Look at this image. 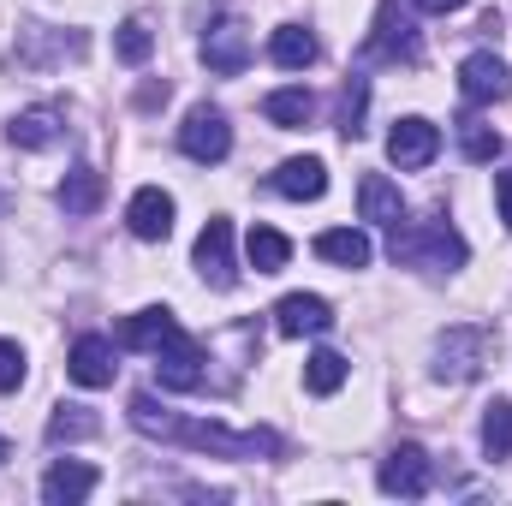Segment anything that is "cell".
<instances>
[{
    "instance_id": "ba28073f",
    "label": "cell",
    "mask_w": 512,
    "mask_h": 506,
    "mask_svg": "<svg viewBox=\"0 0 512 506\" xmlns=\"http://www.w3.org/2000/svg\"><path fill=\"white\" fill-rule=\"evenodd\" d=\"M197 274L215 286V292H233L239 286V262H233V221H209L197 233Z\"/></svg>"
},
{
    "instance_id": "3957f363",
    "label": "cell",
    "mask_w": 512,
    "mask_h": 506,
    "mask_svg": "<svg viewBox=\"0 0 512 506\" xmlns=\"http://www.w3.org/2000/svg\"><path fill=\"white\" fill-rule=\"evenodd\" d=\"M393 262H405V268H459L465 262V239L447 227V221H423V227H393Z\"/></svg>"
},
{
    "instance_id": "4dcf8cb0",
    "label": "cell",
    "mask_w": 512,
    "mask_h": 506,
    "mask_svg": "<svg viewBox=\"0 0 512 506\" xmlns=\"http://www.w3.org/2000/svg\"><path fill=\"white\" fill-rule=\"evenodd\" d=\"M18 387H24V352L0 340V393H18Z\"/></svg>"
},
{
    "instance_id": "8992f818",
    "label": "cell",
    "mask_w": 512,
    "mask_h": 506,
    "mask_svg": "<svg viewBox=\"0 0 512 506\" xmlns=\"http://www.w3.org/2000/svg\"><path fill=\"white\" fill-rule=\"evenodd\" d=\"M459 90H465V102H471V108H495V102H507V96H512L507 60H501V54H489V48L465 54V60H459Z\"/></svg>"
},
{
    "instance_id": "277c9868",
    "label": "cell",
    "mask_w": 512,
    "mask_h": 506,
    "mask_svg": "<svg viewBox=\"0 0 512 506\" xmlns=\"http://www.w3.org/2000/svg\"><path fill=\"white\" fill-rule=\"evenodd\" d=\"M364 60H382V66H417V60H423V42H417L411 18L399 12V0H382L376 30H370V42H364Z\"/></svg>"
},
{
    "instance_id": "d4e9b609",
    "label": "cell",
    "mask_w": 512,
    "mask_h": 506,
    "mask_svg": "<svg viewBox=\"0 0 512 506\" xmlns=\"http://www.w3.org/2000/svg\"><path fill=\"white\" fill-rule=\"evenodd\" d=\"M483 453L489 459H512V399L483 405Z\"/></svg>"
},
{
    "instance_id": "5b68a950",
    "label": "cell",
    "mask_w": 512,
    "mask_h": 506,
    "mask_svg": "<svg viewBox=\"0 0 512 506\" xmlns=\"http://www.w3.org/2000/svg\"><path fill=\"white\" fill-rule=\"evenodd\" d=\"M179 149H185L191 161H203V167L227 161V155H233V126H227V114H221V108H191L185 126H179Z\"/></svg>"
},
{
    "instance_id": "44dd1931",
    "label": "cell",
    "mask_w": 512,
    "mask_h": 506,
    "mask_svg": "<svg viewBox=\"0 0 512 506\" xmlns=\"http://www.w3.org/2000/svg\"><path fill=\"white\" fill-rule=\"evenodd\" d=\"M60 108H24L12 126H6V137L18 143V149H48V143H60Z\"/></svg>"
},
{
    "instance_id": "ffe728a7",
    "label": "cell",
    "mask_w": 512,
    "mask_h": 506,
    "mask_svg": "<svg viewBox=\"0 0 512 506\" xmlns=\"http://www.w3.org/2000/svg\"><path fill=\"white\" fill-rule=\"evenodd\" d=\"M102 197H108V185H102L96 167H72V173L60 179V209H66V215H96Z\"/></svg>"
},
{
    "instance_id": "9c48e42d",
    "label": "cell",
    "mask_w": 512,
    "mask_h": 506,
    "mask_svg": "<svg viewBox=\"0 0 512 506\" xmlns=\"http://www.w3.org/2000/svg\"><path fill=\"white\" fill-rule=\"evenodd\" d=\"M382 495H399V501H417V495H429V453L423 447H393L382 459Z\"/></svg>"
},
{
    "instance_id": "ac0fdd59",
    "label": "cell",
    "mask_w": 512,
    "mask_h": 506,
    "mask_svg": "<svg viewBox=\"0 0 512 506\" xmlns=\"http://www.w3.org/2000/svg\"><path fill=\"white\" fill-rule=\"evenodd\" d=\"M358 215L370 221V227H399L405 221V197H399V185L387 179V173H370L364 185H358Z\"/></svg>"
},
{
    "instance_id": "5bb4252c",
    "label": "cell",
    "mask_w": 512,
    "mask_h": 506,
    "mask_svg": "<svg viewBox=\"0 0 512 506\" xmlns=\"http://www.w3.org/2000/svg\"><path fill=\"white\" fill-rule=\"evenodd\" d=\"M179 334H185V328H179V322H173V310H161V304H155V310H137V316H126V322H120V346H131V352H149V358H155L161 346H173Z\"/></svg>"
},
{
    "instance_id": "1f68e13d",
    "label": "cell",
    "mask_w": 512,
    "mask_h": 506,
    "mask_svg": "<svg viewBox=\"0 0 512 506\" xmlns=\"http://www.w3.org/2000/svg\"><path fill=\"white\" fill-rule=\"evenodd\" d=\"M495 203H501V221L512 233V173H495Z\"/></svg>"
},
{
    "instance_id": "f1b7e54d",
    "label": "cell",
    "mask_w": 512,
    "mask_h": 506,
    "mask_svg": "<svg viewBox=\"0 0 512 506\" xmlns=\"http://www.w3.org/2000/svg\"><path fill=\"white\" fill-rule=\"evenodd\" d=\"M114 54H120L126 66H143V60L155 54V30H149L143 18H126V24H120V36H114Z\"/></svg>"
},
{
    "instance_id": "83f0119b",
    "label": "cell",
    "mask_w": 512,
    "mask_h": 506,
    "mask_svg": "<svg viewBox=\"0 0 512 506\" xmlns=\"http://www.w3.org/2000/svg\"><path fill=\"white\" fill-rule=\"evenodd\" d=\"M459 149H465V161H495V155H501V131L483 126V120L471 114V120H459Z\"/></svg>"
},
{
    "instance_id": "8fae6325",
    "label": "cell",
    "mask_w": 512,
    "mask_h": 506,
    "mask_svg": "<svg viewBox=\"0 0 512 506\" xmlns=\"http://www.w3.org/2000/svg\"><path fill=\"white\" fill-rule=\"evenodd\" d=\"M155 376H161L167 393H197V387H203V346H197L191 334H179L173 346L155 352Z\"/></svg>"
},
{
    "instance_id": "4fadbf2b",
    "label": "cell",
    "mask_w": 512,
    "mask_h": 506,
    "mask_svg": "<svg viewBox=\"0 0 512 506\" xmlns=\"http://www.w3.org/2000/svg\"><path fill=\"white\" fill-rule=\"evenodd\" d=\"M126 227H131V239H143V245L167 239V233H173V197H167L161 185H143L126 209Z\"/></svg>"
},
{
    "instance_id": "4316f807",
    "label": "cell",
    "mask_w": 512,
    "mask_h": 506,
    "mask_svg": "<svg viewBox=\"0 0 512 506\" xmlns=\"http://www.w3.org/2000/svg\"><path fill=\"white\" fill-rule=\"evenodd\" d=\"M304 387H310V393H340V387H346V358H340V352H310Z\"/></svg>"
},
{
    "instance_id": "2e32d148",
    "label": "cell",
    "mask_w": 512,
    "mask_h": 506,
    "mask_svg": "<svg viewBox=\"0 0 512 506\" xmlns=\"http://www.w3.org/2000/svg\"><path fill=\"white\" fill-rule=\"evenodd\" d=\"M114 340H102V334H84L78 346H72V358H66V376L78 381V387H108L114 381Z\"/></svg>"
},
{
    "instance_id": "603a6c76",
    "label": "cell",
    "mask_w": 512,
    "mask_h": 506,
    "mask_svg": "<svg viewBox=\"0 0 512 506\" xmlns=\"http://www.w3.org/2000/svg\"><path fill=\"white\" fill-rule=\"evenodd\" d=\"M262 114L280 131H298V126L316 120V96L310 90H274V96H262Z\"/></svg>"
},
{
    "instance_id": "d6a6232c",
    "label": "cell",
    "mask_w": 512,
    "mask_h": 506,
    "mask_svg": "<svg viewBox=\"0 0 512 506\" xmlns=\"http://www.w3.org/2000/svg\"><path fill=\"white\" fill-rule=\"evenodd\" d=\"M417 6H423V12H435V18H447V12H459L465 0H417Z\"/></svg>"
},
{
    "instance_id": "30bf717a",
    "label": "cell",
    "mask_w": 512,
    "mask_h": 506,
    "mask_svg": "<svg viewBox=\"0 0 512 506\" xmlns=\"http://www.w3.org/2000/svg\"><path fill=\"white\" fill-rule=\"evenodd\" d=\"M274 328H280L286 340L328 334V328H334V310H328V298H316V292H286V298L274 304Z\"/></svg>"
},
{
    "instance_id": "52a82bcc",
    "label": "cell",
    "mask_w": 512,
    "mask_h": 506,
    "mask_svg": "<svg viewBox=\"0 0 512 506\" xmlns=\"http://www.w3.org/2000/svg\"><path fill=\"white\" fill-rule=\"evenodd\" d=\"M203 66H209L215 78H239V72L251 66V30H245L239 18H215V24L203 30Z\"/></svg>"
},
{
    "instance_id": "d6986e66",
    "label": "cell",
    "mask_w": 512,
    "mask_h": 506,
    "mask_svg": "<svg viewBox=\"0 0 512 506\" xmlns=\"http://www.w3.org/2000/svg\"><path fill=\"white\" fill-rule=\"evenodd\" d=\"M316 36L304 30V24H280L274 30V42H268V60L280 66V72H304V66H316Z\"/></svg>"
},
{
    "instance_id": "484cf974",
    "label": "cell",
    "mask_w": 512,
    "mask_h": 506,
    "mask_svg": "<svg viewBox=\"0 0 512 506\" xmlns=\"http://www.w3.org/2000/svg\"><path fill=\"white\" fill-rule=\"evenodd\" d=\"M96 429H102V423H96L84 405H60V411L48 417V441H54V447H60V441H90Z\"/></svg>"
},
{
    "instance_id": "7402d4cb",
    "label": "cell",
    "mask_w": 512,
    "mask_h": 506,
    "mask_svg": "<svg viewBox=\"0 0 512 506\" xmlns=\"http://www.w3.org/2000/svg\"><path fill=\"white\" fill-rule=\"evenodd\" d=\"M316 256L334 262V268H364V262H370V239H364L358 227H328V233L316 239Z\"/></svg>"
},
{
    "instance_id": "e0dca14e",
    "label": "cell",
    "mask_w": 512,
    "mask_h": 506,
    "mask_svg": "<svg viewBox=\"0 0 512 506\" xmlns=\"http://www.w3.org/2000/svg\"><path fill=\"white\" fill-rule=\"evenodd\" d=\"M90 495H96V465H78V459L48 465V477H42V501L48 506H78Z\"/></svg>"
},
{
    "instance_id": "6da1fadb",
    "label": "cell",
    "mask_w": 512,
    "mask_h": 506,
    "mask_svg": "<svg viewBox=\"0 0 512 506\" xmlns=\"http://www.w3.org/2000/svg\"><path fill=\"white\" fill-rule=\"evenodd\" d=\"M161 441H185V447L215 453V459H256V453H280V435H274V429H245V435H233V429H221V423H185V417H173V411H167Z\"/></svg>"
},
{
    "instance_id": "7a4b0ae2",
    "label": "cell",
    "mask_w": 512,
    "mask_h": 506,
    "mask_svg": "<svg viewBox=\"0 0 512 506\" xmlns=\"http://www.w3.org/2000/svg\"><path fill=\"white\" fill-rule=\"evenodd\" d=\"M501 352V334L483 328V322H459L435 340V376L441 381H477Z\"/></svg>"
},
{
    "instance_id": "7c38bea8",
    "label": "cell",
    "mask_w": 512,
    "mask_h": 506,
    "mask_svg": "<svg viewBox=\"0 0 512 506\" xmlns=\"http://www.w3.org/2000/svg\"><path fill=\"white\" fill-rule=\"evenodd\" d=\"M441 155V126H429V120H399V126L387 131V161L393 167H429Z\"/></svg>"
},
{
    "instance_id": "f546056e",
    "label": "cell",
    "mask_w": 512,
    "mask_h": 506,
    "mask_svg": "<svg viewBox=\"0 0 512 506\" xmlns=\"http://www.w3.org/2000/svg\"><path fill=\"white\" fill-rule=\"evenodd\" d=\"M364 102H370V84L352 78L340 90V137H364Z\"/></svg>"
},
{
    "instance_id": "836d02e7",
    "label": "cell",
    "mask_w": 512,
    "mask_h": 506,
    "mask_svg": "<svg viewBox=\"0 0 512 506\" xmlns=\"http://www.w3.org/2000/svg\"><path fill=\"white\" fill-rule=\"evenodd\" d=\"M0 465H6V441H0Z\"/></svg>"
},
{
    "instance_id": "cb8c5ba5",
    "label": "cell",
    "mask_w": 512,
    "mask_h": 506,
    "mask_svg": "<svg viewBox=\"0 0 512 506\" xmlns=\"http://www.w3.org/2000/svg\"><path fill=\"white\" fill-rule=\"evenodd\" d=\"M245 256H251L256 274H280V268L292 262V239H286V233H274V227H251Z\"/></svg>"
},
{
    "instance_id": "9a60e30c",
    "label": "cell",
    "mask_w": 512,
    "mask_h": 506,
    "mask_svg": "<svg viewBox=\"0 0 512 506\" xmlns=\"http://www.w3.org/2000/svg\"><path fill=\"white\" fill-rule=\"evenodd\" d=\"M280 197H292V203H316L322 191H328V167L316 161V155H292V161H280L274 167V179H268Z\"/></svg>"
}]
</instances>
